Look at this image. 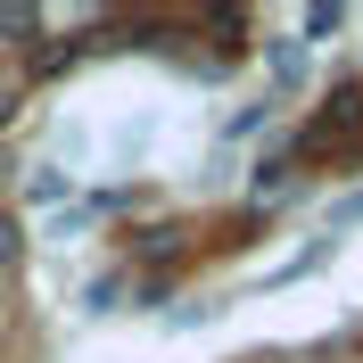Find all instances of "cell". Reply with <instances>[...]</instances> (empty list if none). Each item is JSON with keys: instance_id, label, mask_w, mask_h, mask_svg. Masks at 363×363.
<instances>
[{"instance_id": "1", "label": "cell", "mask_w": 363, "mask_h": 363, "mask_svg": "<svg viewBox=\"0 0 363 363\" xmlns=\"http://www.w3.org/2000/svg\"><path fill=\"white\" fill-rule=\"evenodd\" d=\"M272 74H281V91L306 83V42H272Z\"/></svg>"}, {"instance_id": "2", "label": "cell", "mask_w": 363, "mask_h": 363, "mask_svg": "<svg viewBox=\"0 0 363 363\" xmlns=\"http://www.w3.org/2000/svg\"><path fill=\"white\" fill-rule=\"evenodd\" d=\"M339 25H347V9H330V0H314V9L297 17V42H306V33H339Z\"/></svg>"}, {"instance_id": "3", "label": "cell", "mask_w": 363, "mask_h": 363, "mask_svg": "<svg viewBox=\"0 0 363 363\" xmlns=\"http://www.w3.org/2000/svg\"><path fill=\"white\" fill-rule=\"evenodd\" d=\"M0 33H42V9H0Z\"/></svg>"}]
</instances>
